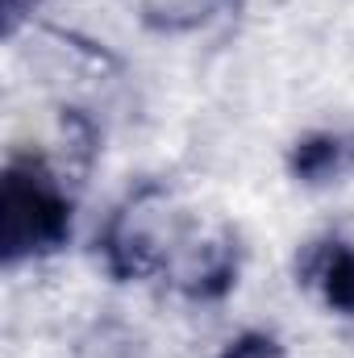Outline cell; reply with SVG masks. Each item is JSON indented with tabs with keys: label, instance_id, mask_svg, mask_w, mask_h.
I'll return each mask as SVG.
<instances>
[{
	"label": "cell",
	"instance_id": "cell-4",
	"mask_svg": "<svg viewBox=\"0 0 354 358\" xmlns=\"http://www.w3.org/2000/svg\"><path fill=\"white\" fill-rule=\"evenodd\" d=\"M342 167H346V138H334V134H304L288 155V171L313 187L338 179Z\"/></svg>",
	"mask_w": 354,
	"mask_h": 358
},
{
	"label": "cell",
	"instance_id": "cell-2",
	"mask_svg": "<svg viewBox=\"0 0 354 358\" xmlns=\"http://www.w3.org/2000/svg\"><path fill=\"white\" fill-rule=\"evenodd\" d=\"M167 246H171V196L163 183H142L129 192L117 213L104 225L100 255L113 279H146L159 267H167Z\"/></svg>",
	"mask_w": 354,
	"mask_h": 358
},
{
	"label": "cell",
	"instance_id": "cell-5",
	"mask_svg": "<svg viewBox=\"0 0 354 358\" xmlns=\"http://www.w3.org/2000/svg\"><path fill=\"white\" fill-rule=\"evenodd\" d=\"M217 358H283V346L271 334H242V338H234Z\"/></svg>",
	"mask_w": 354,
	"mask_h": 358
},
{
	"label": "cell",
	"instance_id": "cell-6",
	"mask_svg": "<svg viewBox=\"0 0 354 358\" xmlns=\"http://www.w3.org/2000/svg\"><path fill=\"white\" fill-rule=\"evenodd\" d=\"M46 0H4V34L13 38L17 29H21V21L34 13V8H42Z\"/></svg>",
	"mask_w": 354,
	"mask_h": 358
},
{
	"label": "cell",
	"instance_id": "cell-3",
	"mask_svg": "<svg viewBox=\"0 0 354 358\" xmlns=\"http://www.w3.org/2000/svg\"><path fill=\"white\" fill-rule=\"evenodd\" d=\"M176 283L187 300H221L238 283V238L229 229H217L213 238L192 242Z\"/></svg>",
	"mask_w": 354,
	"mask_h": 358
},
{
	"label": "cell",
	"instance_id": "cell-7",
	"mask_svg": "<svg viewBox=\"0 0 354 358\" xmlns=\"http://www.w3.org/2000/svg\"><path fill=\"white\" fill-rule=\"evenodd\" d=\"M346 167L354 171V138H346Z\"/></svg>",
	"mask_w": 354,
	"mask_h": 358
},
{
	"label": "cell",
	"instance_id": "cell-1",
	"mask_svg": "<svg viewBox=\"0 0 354 358\" xmlns=\"http://www.w3.org/2000/svg\"><path fill=\"white\" fill-rule=\"evenodd\" d=\"M71 242V200L38 155L8 159L0 179V259H46Z\"/></svg>",
	"mask_w": 354,
	"mask_h": 358
}]
</instances>
